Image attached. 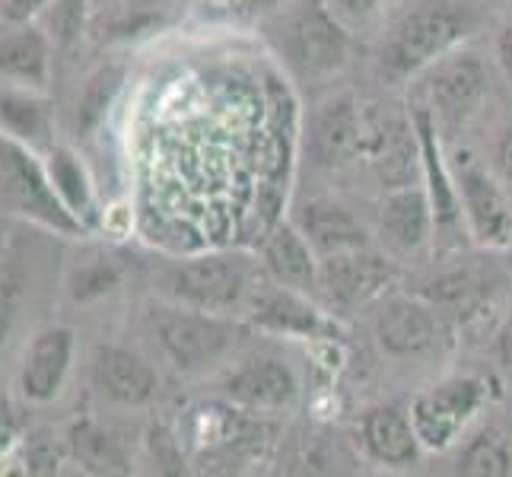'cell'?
I'll return each instance as SVG.
<instances>
[{
  "label": "cell",
  "mask_w": 512,
  "mask_h": 477,
  "mask_svg": "<svg viewBox=\"0 0 512 477\" xmlns=\"http://www.w3.org/2000/svg\"><path fill=\"white\" fill-rule=\"evenodd\" d=\"M150 325L163 353L179 369H185V373L217 363L223 353L236 344V334H239L236 322L229 315L201 312L191 306L153 309Z\"/></svg>",
  "instance_id": "2"
},
{
  "label": "cell",
  "mask_w": 512,
  "mask_h": 477,
  "mask_svg": "<svg viewBox=\"0 0 512 477\" xmlns=\"http://www.w3.org/2000/svg\"><path fill=\"white\" fill-rule=\"evenodd\" d=\"M388 280H392V264L369 245L366 249L328 255L322 258L319 268V287H325V293L341 306L369 303L388 287Z\"/></svg>",
  "instance_id": "9"
},
{
  "label": "cell",
  "mask_w": 512,
  "mask_h": 477,
  "mask_svg": "<svg viewBox=\"0 0 512 477\" xmlns=\"http://www.w3.org/2000/svg\"><path fill=\"white\" fill-rule=\"evenodd\" d=\"M93 382L96 388L118 404H147L156 395V369L134 350L125 347H102L93 360Z\"/></svg>",
  "instance_id": "14"
},
{
  "label": "cell",
  "mask_w": 512,
  "mask_h": 477,
  "mask_svg": "<svg viewBox=\"0 0 512 477\" xmlns=\"http://www.w3.org/2000/svg\"><path fill=\"white\" fill-rule=\"evenodd\" d=\"M70 449L80 458V462L96 471V474H121L128 471L125 465V452H121L118 439L99 430L96 423H77L70 430Z\"/></svg>",
  "instance_id": "23"
},
{
  "label": "cell",
  "mask_w": 512,
  "mask_h": 477,
  "mask_svg": "<svg viewBox=\"0 0 512 477\" xmlns=\"http://www.w3.org/2000/svg\"><path fill=\"white\" fill-rule=\"evenodd\" d=\"M48 179H51V188L58 191V198L64 201V207L74 217H80V214H86V210H90V182H86L83 166L67 150H55V153H51Z\"/></svg>",
  "instance_id": "24"
},
{
  "label": "cell",
  "mask_w": 512,
  "mask_h": 477,
  "mask_svg": "<svg viewBox=\"0 0 512 477\" xmlns=\"http://www.w3.org/2000/svg\"><path fill=\"white\" fill-rule=\"evenodd\" d=\"M433 290H427V299L433 306H452V309H471L478 306L484 293H487V284L481 274L474 271H449L443 277H436Z\"/></svg>",
  "instance_id": "25"
},
{
  "label": "cell",
  "mask_w": 512,
  "mask_h": 477,
  "mask_svg": "<svg viewBox=\"0 0 512 477\" xmlns=\"http://www.w3.org/2000/svg\"><path fill=\"white\" fill-rule=\"evenodd\" d=\"M83 23V0H61L55 7V26L61 32V39H74Z\"/></svg>",
  "instance_id": "29"
},
{
  "label": "cell",
  "mask_w": 512,
  "mask_h": 477,
  "mask_svg": "<svg viewBox=\"0 0 512 477\" xmlns=\"http://www.w3.org/2000/svg\"><path fill=\"white\" fill-rule=\"evenodd\" d=\"M284 51L290 64L309 80L331 77L350 58V35L322 4L299 10L284 35Z\"/></svg>",
  "instance_id": "5"
},
{
  "label": "cell",
  "mask_w": 512,
  "mask_h": 477,
  "mask_svg": "<svg viewBox=\"0 0 512 477\" xmlns=\"http://www.w3.org/2000/svg\"><path fill=\"white\" fill-rule=\"evenodd\" d=\"M258 271L255 264L239 255V252H214L201 255L179 264L166 287L175 303L201 309V312H217L229 315L236 309L249 306V299L258 287Z\"/></svg>",
  "instance_id": "1"
},
{
  "label": "cell",
  "mask_w": 512,
  "mask_h": 477,
  "mask_svg": "<svg viewBox=\"0 0 512 477\" xmlns=\"http://www.w3.org/2000/svg\"><path fill=\"white\" fill-rule=\"evenodd\" d=\"M490 90L487 64L474 51H446L427 67V96L433 115L446 121H465L478 112Z\"/></svg>",
  "instance_id": "7"
},
{
  "label": "cell",
  "mask_w": 512,
  "mask_h": 477,
  "mask_svg": "<svg viewBox=\"0 0 512 477\" xmlns=\"http://www.w3.org/2000/svg\"><path fill=\"white\" fill-rule=\"evenodd\" d=\"M379 220H382V233L388 236V242H392L395 249H401V252L423 249V245L430 242L433 226H436L427 188H420V185L392 188L382 201Z\"/></svg>",
  "instance_id": "15"
},
{
  "label": "cell",
  "mask_w": 512,
  "mask_h": 477,
  "mask_svg": "<svg viewBox=\"0 0 512 477\" xmlns=\"http://www.w3.org/2000/svg\"><path fill=\"white\" fill-rule=\"evenodd\" d=\"M261 264L271 280L284 287H293L299 293L319 287V268L322 258L312 249V242L296 223L274 226L261 249Z\"/></svg>",
  "instance_id": "12"
},
{
  "label": "cell",
  "mask_w": 512,
  "mask_h": 477,
  "mask_svg": "<svg viewBox=\"0 0 512 477\" xmlns=\"http://www.w3.org/2000/svg\"><path fill=\"white\" fill-rule=\"evenodd\" d=\"M115 268L112 264H93V268H86L80 271V277L74 280V296L77 299H93V296H102V293H109L115 287Z\"/></svg>",
  "instance_id": "28"
},
{
  "label": "cell",
  "mask_w": 512,
  "mask_h": 477,
  "mask_svg": "<svg viewBox=\"0 0 512 477\" xmlns=\"http://www.w3.org/2000/svg\"><path fill=\"white\" fill-rule=\"evenodd\" d=\"M363 443L366 452L376 458L379 465L388 468H408L420 455V439L411 423V414L398 408H376L363 417Z\"/></svg>",
  "instance_id": "19"
},
{
  "label": "cell",
  "mask_w": 512,
  "mask_h": 477,
  "mask_svg": "<svg viewBox=\"0 0 512 477\" xmlns=\"http://www.w3.org/2000/svg\"><path fill=\"white\" fill-rule=\"evenodd\" d=\"M500 347H503V357L512 363V318H509L506 328H503V334H500Z\"/></svg>",
  "instance_id": "36"
},
{
  "label": "cell",
  "mask_w": 512,
  "mask_h": 477,
  "mask_svg": "<svg viewBox=\"0 0 512 477\" xmlns=\"http://www.w3.org/2000/svg\"><path fill=\"white\" fill-rule=\"evenodd\" d=\"M16 436V427H13V417L7 411V404H0V452L10 446V439Z\"/></svg>",
  "instance_id": "34"
},
{
  "label": "cell",
  "mask_w": 512,
  "mask_h": 477,
  "mask_svg": "<svg viewBox=\"0 0 512 477\" xmlns=\"http://www.w3.org/2000/svg\"><path fill=\"white\" fill-rule=\"evenodd\" d=\"M309 140H312V156L322 166L328 169L347 166L363 147V121L353 99L338 96L325 102L309 125Z\"/></svg>",
  "instance_id": "13"
},
{
  "label": "cell",
  "mask_w": 512,
  "mask_h": 477,
  "mask_svg": "<svg viewBox=\"0 0 512 477\" xmlns=\"http://www.w3.org/2000/svg\"><path fill=\"white\" fill-rule=\"evenodd\" d=\"M414 134L420 144L423 179H427L436 229H449L458 220V188L452 185L449 172L443 166V153H439V137H436V115L430 109L414 112Z\"/></svg>",
  "instance_id": "20"
},
{
  "label": "cell",
  "mask_w": 512,
  "mask_h": 477,
  "mask_svg": "<svg viewBox=\"0 0 512 477\" xmlns=\"http://www.w3.org/2000/svg\"><path fill=\"white\" fill-rule=\"evenodd\" d=\"M484 401V382L481 379H449L443 385L423 392L414 408H411V423L417 430V439L423 449H449L455 436L462 433L465 423L474 417V411Z\"/></svg>",
  "instance_id": "6"
},
{
  "label": "cell",
  "mask_w": 512,
  "mask_h": 477,
  "mask_svg": "<svg viewBox=\"0 0 512 477\" xmlns=\"http://www.w3.org/2000/svg\"><path fill=\"white\" fill-rule=\"evenodd\" d=\"M376 338L392 357H417L443 338V322L430 299H388L376 318Z\"/></svg>",
  "instance_id": "8"
},
{
  "label": "cell",
  "mask_w": 512,
  "mask_h": 477,
  "mask_svg": "<svg viewBox=\"0 0 512 477\" xmlns=\"http://www.w3.org/2000/svg\"><path fill=\"white\" fill-rule=\"evenodd\" d=\"M497 166H500V175L512 185V131H506V137L500 140L497 147Z\"/></svg>",
  "instance_id": "32"
},
{
  "label": "cell",
  "mask_w": 512,
  "mask_h": 477,
  "mask_svg": "<svg viewBox=\"0 0 512 477\" xmlns=\"http://www.w3.org/2000/svg\"><path fill=\"white\" fill-rule=\"evenodd\" d=\"M497 64L503 70V77L512 80V26H506L497 35Z\"/></svg>",
  "instance_id": "30"
},
{
  "label": "cell",
  "mask_w": 512,
  "mask_h": 477,
  "mask_svg": "<svg viewBox=\"0 0 512 477\" xmlns=\"http://www.w3.org/2000/svg\"><path fill=\"white\" fill-rule=\"evenodd\" d=\"M48 0H7V13H10V20H26L29 13H35L39 7H45Z\"/></svg>",
  "instance_id": "33"
},
{
  "label": "cell",
  "mask_w": 512,
  "mask_h": 477,
  "mask_svg": "<svg viewBox=\"0 0 512 477\" xmlns=\"http://www.w3.org/2000/svg\"><path fill=\"white\" fill-rule=\"evenodd\" d=\"M70 350H74V334L67 328H48L32 341L20 373V388L29 401H51L61 392Z\"/></svg>",
  "instance_id": "17"
},
{
  "label": "cell",
  "mask_w": 512,
  "mask_h": 477,
  "mask_svg": "<svg viewBox=\"0 0 512 477\" xmlns=\"http://www.w3.org/2000/svg\"><path fill=\"white\" fill-rule=\"evenodd\" d=\"M334 4H338L344 13L357 16V20H366V16H373L379 10L382 0H334Z\"/></svg>",
  "instance_id": "31"
},
{
  "label": "cell",
  "mask_w": 512,
  "mask_h": 477,
  "mask_svg": "<svg viewBox=\"0 0 512 477\" xmlns=\"http://www.w3.org/2000/svg\"><path fill=\"white\" fill-rule=\"evenodd\" d=\"M121 86V74L118 70H99V74L86 83V90L80 96V109H77V118H80V128L90 131L96 128L99 121L105 118V112H109V105L118 93Z\"/></svg>",
  "instance_id": "27"
},
{
  "label": "cell",
  "mask_w": 512,
  "mask_h": 477,
  "mask_svg": "<svg viewBox=\"0 0 512 477\" xmlns=\"http://www.w3.org/2000/svg\"><path fill=\"white\" fill-rule=\"evenodd\" d=\"M226 395L236 404L255 411H277L290 408L299 395V382L293 376V369L280 360H255L249 366H242L239 373L229 376Z\"/></svg>",
  "instance_id": "16"
},
{
  "label": "cell",
  "mask_w": 512,
  "mask_h": 477,
  "mask_svg": "<svg viewBox=\"0 0 512 477\" xmlns=\"http://www.w3.org/2000/svg\"><path fill=\"white\" fill-rule=\"evenodd\" d=\"M217 7L223 10H236V13H245V10H255V7H268L274 0H214Z\"/></svg>",
  "instance_id": "35"
},
{
  "label": "cell",
  "mask_w": 512,
  "mask_h": 477,
  "mask_svg": "<svg viewBox=\"0 0 512 477\" xmlns=\"http://www.w3.org/2000/svg\"><path fill=\"white\" fill-rule=\"evenodd\" d=\"M0 204L61 233H80V217L64 207L48 175L13 137L4 134H0Z\"/></svg>",
  "instance_id": "4"
},
{
  "label": "cell",
  "mask_w": 512,
  "mask_h": 477,
  "mask_svg": "<svg viewBox=\"0 0 512 477\" xmlns=\"http://www.w3.org/2000/svg\"><path fill=\"white\" fill-rule=\"evenodd\" d=\"M512 471V452L500 436H478L462 455V474L471 477H503Z\"/></svg>",
  "instance_id": "26"
},
{
  "label": "cell",
  "mask_w": 512,
  "mask_h": 477,
  "mask_svg": "<svg viewBox=\"0 0 512 477\" xmlns=\"http://www.w3.org/2000/svg\"><path fill=\"white\" fill-rule=\"evenodd\" d=\"M468 29H471L468 16L455 7L433 4V7L414 10L395 26L392 39H388L385 64L401 77L427 70L436 58H443L446 51H452L462 42Z\"/></svg>",
  "instance_id": "3"
},
{
  "label": "cell",
  "mask_w": 512,
  "mask_h": 477,
  "mask_svg": "<svg viewBox=\"0 0 512 477\" xmlns=\"http://www.w3.org/2000/svg\"><path fill=\"white\" fill-rule=\"evenodd\" d=\"M0 131H7L29 147L45 144L51 134L45 105L23 93H0Z\"/></svg>",
  "instance_id": "22"
},
{
  "label": "cell",
  "mask_w": 512,
  "mask_h": 477,
  "mask_svg": "<svg viewBox=\"0 0 512 477\" xmlns=\"http://www.w3.org/2000/svg\"><path fill=\"white\" fill-rule=\"evenodd\" d=\"M0 77L42 86L48 77V42L42 32L23 29L0 39Z\"/></svg>",
  "instance_id": "21"
},
{
  "label": "cell",
  "mask_w": 512,
  "mask_h": 477,
  "mask_svg": "<svg viewBox=\"0 0 512 477\" xmlns=\"http://www.w3.org/2000/svg\"><path fill=\"white\" fill-rule=\"evenodd\" d=\"M7 318H10V309L0 303V341H4V334H7Z\"/></svg>",
  "instance_id": "37"
},
{
  "label": "cell",
  "mask_w": 512,
  "mask_h": 477,
  "mask_svg": "<svg viewBox=\"0 0 512 477\" xmlns=\"http://www.w3.org/2000/svg\"><path fill=\"white\" fill-rule=\"evenodd\" d=\"M458 201L468 220L471 236L487 249H500L512 242V204L506 191L484 169H465L458 185Z\"/></svg>",
  "instance_id": "10"
},
{
  "label": "cell",
  "mask_w": 512,
  "mask_h": 477,
  "mask_svg": "<svg viewBox=\"0 0 512 477\" xmlns=\"http://www.w3.org/2000/svg\"><path fill=\"white\" fill-rule=\"evenodd\" d=\"M296 226L306 233V239L312 242V249L319 252V258L366 249L369 245L363 223L353 217L347 207L334 201H309L299 210Z\"/></svg>",
  "instance_id": "18"
},
{
  "label": "cell",
  "mask_w": 512,
  "mask_h": 477,
  "mask_svg": "<svg viewBox=\"0 0 512 477\" xmlns=\"http://www.w3.org/2000/svg\"><path fill=\"white\" fill-rule=\"evenodd\" d=\"M252 322L274 334H293V338H315L325 328V318L319 315L303 293L277 284V280H258V287L249 299Z\"/></svg>",
  "instance_id": "11"
}]
</instances>
